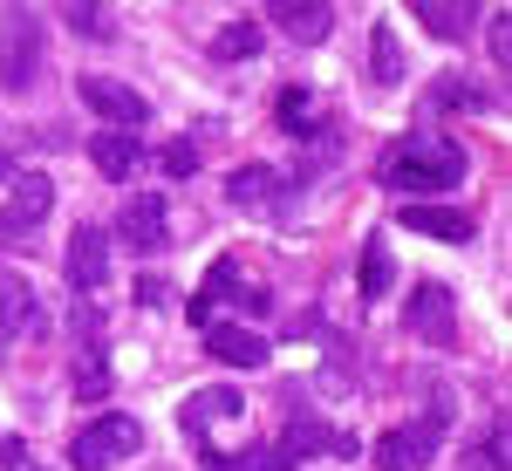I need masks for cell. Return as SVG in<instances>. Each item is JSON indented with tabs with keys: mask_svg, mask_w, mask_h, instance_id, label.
I'll list each match as a JSON object with an SVG mask.
<instances>
[{
	"mask_svg": "<svg viewBox=\"0 0 512 471\" xmlns=\"http://www.w3.org/2000/svg\"><path fill=\"white\" fill-rule=\"evenodd\" d=\"M274 21H280V28H287L294 41H301V48H321V41L335 35V14H328L321 0H280Z\"/></svg>",
	"mask_w": 512,
	"mask_h": 471,
	"instance_id": "obj_13",
	"label": "cell"
},
{
	"mask_svg": "<svg viewBox=\"0 0 512 471\" xmlns=\"http://www.w3.org/2000/svg\"><path fill=\"white\" fill-rule=\"evenodd\" d=\"M69 21H76V28H89V35H103V14H96V7H69Z\"/></svg>",
	"mask_w": 512,
	"mask_h": 471,
	"instance_id": "obj_26",
	"label": "cell"
},
{
	"mask_svg": "<svg viewBox=\"0 0 512 471\" xmlns=\"http://www.w3.org/2000/svg\"><path fill=\"white\" fill-rule=\"evenodd\" d=\"M485 48H492V62H512V28H506V14H492V28H485Z\"/></svg>",
	"mask_w": 512,
	"mask_h": 471,
	"instance_id": "obj_25",
	"label": "cell"
},
{
	"mask_svg": "<svg viewBox=\"0 0 512 471\" xmlns=\"http://www.w3.org/2000/svg\"><path fill=\"white\" fill-rule=\"evenodd\" d=\"M417 21L444 41H465L472 35V7H444V0H417Z\"/></svg>",
	"mask_w": 512,
	"mask_h": 471,
	"instance_id": "obj_19",
	"label": "cell"
},
{
	"mask_svg": "<svg viewBox=\"0 0 512 471\" xmlns=\"http://www.w3.org/2000/svg\"><path fill=\"white\" fill-rule=\"evenodd\" d=\"M144 451V424L137 417H89L76 437H69V458H76V471H110L123 465V458H137Z\"/></svg>",
	"mask_w": 512,
	"mask_h": 471,
	"instance_id": "obj_2",
	"label": "cell"
},
{
	"mask_svg": "<svg viewBox=\"0 0 512 471\" xmlns=\"http://www.w3.org/2000/svg\"><path fill=\"white\" fill-rule=\"evenodd\" d=\"M158 164L171 171V178H192V171H198V144H192V137H178V144H164Z\"/></svg>",
	"mask_w": 512,
	"mask_h": 471,
	"instance_id": "obj_24",
	"label": "cell"
},
{
	"mask_svg": "<svg viewBox=\"0 0 512 471\" xmlns=\"http://www.w3.org/2000/svg\"><path fill=\"white\" fill-rule=\"evenodd\" d=\"M35 76H41V21L35 7H7L0 14V89L21 96V89H35Z\"/></svg>",
	"mask_w": 512,
	"mask_h": 471,
	"instance_id": "obj_3",
	"label": "cell"
},
{
	"mask_svg": "<svg viewBox=\"0 0 512 471\" xmlns=\"http://www.w3.org/2000/svg\"><path fill=\"white\" fill-rule=\"evenodd\" d=\"M117 390L110 383V362L96 355V362H76V403H103V396Z\"/></svg>",
	"mask_w": 512,
	"mask_h": 471,
	"instance_id": "obj_23",
	"label": "cell"
},
{
	"mask_svg": "<svg viewBox=\"0 0 512 471\" xmlns=\"http://www.w3.org/2000/svg\"><path fill=\"white\" fill-rule=\"evenodd\" d=\"M48 328V308H41V294L28 287V274H0V335L7 342H28Z\"/></svg>",
	"mask_w": 512,
	"mask_h": 471,
	"instance_id": "obj_11",
	"label": "cell"
},
{
	"mask_svg": "<svg viewBox=\"0 0 512 471\" xmlns=\"http://www.w3.org/2000/svg\"><path fill=\"white\" fill-rule=\"evenodd\" d=\"M396 226L403 233H424V239H444V246H472L478 239V219L458 212V205H403Z\"/></svg>",
	"mask_w": 512,
	"mask_h": 471,
	"instance_id": "obj_12",
	"label": "cell"
},
{
	"mask_svg": "<svg viewBox=\"0 0 512 471\" xmlns=\"http://www.w3.org/2000/svg\"><path fill=\"white\" fill-rule=\"evenodd\" d=\"M431 110H499V103H492V89H478L472 76H437Z\"/></svg>",
	"mask_w": 512,
	"mask_h": 471,
	"instance_id": "obj_17",
	"label": "cell"
},
{
	"mask_svg": "<svg viewBox=\"0 0 512 471\" xmlns=\"http://www.w3.org/2000/svg\"><path fill=\"white\" fill-rule=\"evenodd\" d=\"M89 164H96V178L123 185V178L144 164V144H137V137H123V130H103V137L89 144Z\"/></svg>",
	"mask_w": 512,
	"mask_h": 471,
	"instance_id": "obj_14",
	"label": "cell"
},
{
	"mask_svg": "<svg viewBox=\"0 0 512 471\" xmlns=\"http://www.w3.org/2000/svg\"><path fill=\"white\" fill-rule=\"evenodd\" d=\"M205 355L226 369H260L267 362V335L253 321H205Z\"/></svg>",
	"mask_w": 512,
	"mask_h": 471,
	"instance_id": "obj_10",
	"label": "cell"
},
{
	"mask_svg": "<svg viewBox=\"0 0 512 471\" xmlns=\"http://www.w3.org/2000/svg\"><path fill=\"white\" fill-rule=\"evenodd\" d=\"M465 171H472V157L458 151L444 130H417V137H396L383 164H376V178L390 185V192H410V205H424L431 192H458L465 185Z\"/></svg>",
	"mask_w": 512,
	"mask_h": 471,
	"instance_id": "obj_1",
	"label": "cell"
},
{
	"mask_svg": "<svg viewBox=\"0 0 512 471\" xmlns=\"http://www.w3.org/2000/svg\"><path fill=\"white\" fill-rule=\"evenodd\" d=\"M403 321H410V335H417V342H431V349H458V301H451V287H444V280H424V287L410 294Z\"/></svg>",
	"mask_w": 512,
	"mask_h": 471,
	"instance_id": "obj_6",
	"label": "cell"
},
{
	"mask_svg": "<svg viewBox=\"0 0 512 471\" xmlns=\"http://www.w3.org/2000/svg\"><path fill=\"white\" fill-rule=\"evenodd\" d=\"M369 76L383 82V89L403 82V41H396L390 21H376V35H369Z\"/></svg>",
	"mask_w": 512,
	"mask_h": 471,
	"instance_id": "obj_18",
	"label": "cell"
},
{
	"mask_svg": "<svg viewBox=\"0 0 512 471\" xmlns=\"http://www.w3.org/2000/svg\"><path fill=\"white\" fill-rule=\"evenodd\" d=\"M48 205H55V178H48V171H14V192L0 205V246L35 239L41 219H48Z\"/></svg>",
	"mask_w": 512,
	"mask_h": 471,
	"instance_id": "obj_4",
	"label": "cell"
},
{
	"mask_svg": "<svg viewBox=\"0 0 512 471\" xmlns=\"http://www.w3.org/2000/svg\"><path fill=\"white\" fill-rule=\"evenodd\" d=\"M260 48H267V28H260L253 14H239V21H226L219 35L205 41V55H212V62H246V55H260Z\"/></svg>",
	"mask_w": 512,
	"mask_h": 471,
	"instance_id": "obj_15",
	"label": "cell"
},
{
	"mask_svg": "<svg viewBox=\"0 0 512 471\" xmlns=\"http://www.w3.org/2000/svg\"><path fill=\"white\" fill-rule=\"evenodd\" d=\"M76 96H82V110H96V117L110 123V130H137V123H151V103L130 89V82H117V76H82L76 82Z\"/></svg>",
	"mask_w": 512,
	"mask_h": 471,
	"instance_id": "obj_7",
	"label": "cell"
},
{
	"mask_svg": "<svg viewBox=\"0 0 512 471\" xmlns=\"http://www.w3.org/2000/svg\"><path fill=\"white\" fill-rule=\"evenodd\" d=\"M280 123H287L294 137H308V130H321V103L308 89H280Z\"/></svg>",
	"mask_w": 512,
	"mask_h": 471,
	"instance_id": "obj_21",
	"label": "cell"
},
{
	"mask_svg": "<svg viewBox=\"0 0 512 471\" xmlns=\"http://www.w3.org/2000/svg\"><path fill=\"white\" fill-rule=\"evenodd\" d=\"M103 280H110V233L96 219H82L76 233H69V287L76 294H96Z\"/></svg>",
	"mask_w": 512,
	"mask_h": 471,
	"instance_id": "obj_9",
	"label": "cell"
},
{
	"mask_svg": "<svg viewBox=\"0 0 512 471\" xmlns=\"http://www.w3.org/2000/svg\"><path fill=\"white\" fill-rule=\"evenodd\" d=\"M226 198H233V205H260V198H274V171H267V164H253V171H233Z\"/></svg>",
	"mask_w": 512,
	"mask_h": 471,
	"instance_id": "obj_22",
	"label": "cell"
},
{
	"mask_svg": "<svg viewBox=\"0 0 512 471\" xmlns=\"http://www.w3.org/2000/svg\"><path fill=\"white\" fill-rule=\"evenodd\" d=\"M451 424V403L437 396L431 403V417L424 424H396L383 444H376V458H383V471H424L431 465V451H437V431Z\"/></svg>",
	"mask_w": 512,
	"mask_h": 471,
	"instance_id": "obj_5",
	"label": "cell"
},
{
	"mask_svg": "<svg viewBox=\"0 0 512 471\" xmlns=\"http://www.w3.org/2000/svg\"><path fill=\"white\" fill-rule=\"evenodd\" d=\"M390 280H396L390 246H383V239H369V246H362V301H383V294H390Z\"/></svg>",
	"mask_w": 512,
	"mask_h": 471,
	"instance_id": "obj_20",
	"label": "cell"
},
{
	"mask_svg": "<svg viewBox=\"0 0 512 471\" xmlns=\"http://www.w3.org/2000/svg\"><path fill=\"white\" fill-rule=\"evenodd\" d=\"M117 239L130 246V253H164V246H171V205H164L158 192L130 198V205L117 212Z\"/></svg>",
	"mask_w": 512,
	"mask_h": 471,
	"instance_id": "obj_8",
	"label": "cell"
},
{
	"mask_svg": "<svg viewBox=\"0 0 512 471\" xmlns=\"http://www.w3.org/2000/svg\"><path fill=\"white\" fill-rule=\"evenodd\" d=\"M239 403H246V396H239L233 383H219V390H198L192 403L178 410V424H185V431H198V437H205V424H219V417H239Z\"/></svg>",
	"mask_w": 512,
	"mask_h": 471,
	"instance_id": "obj_16",
	"label": "cell"
},
{
	"mask_svg": "<svg viewBox=\"0 0 512 471\" xmlns=\"http://www.w3.org/2000/svg\"><path fill=\"white\" fill-rule=\"evenodd\" d=\"M0 185H14V164H7V157H0Z\"/></svg>",
	"mask_w": 512,
	"mask_h": 471,
	"instance_id": "obj_27",
	"label": "cell"
}]
</instances>
